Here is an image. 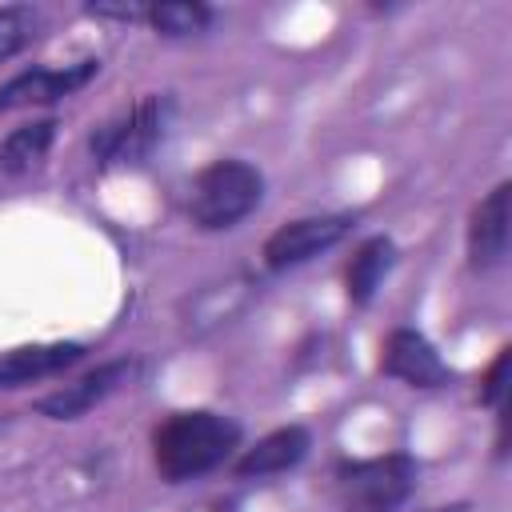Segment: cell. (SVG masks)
I'll list each match as a JSON object with an SVG mask.
<instances>
[{"mask_svg":"<svg viewBox=\"0 0 512 512\" xmlns=\"http://www.w3.org/2000/svg\"><path fill=\"white\" fill-rule=\"evenodd\" d=\"M240 444V424L216 412H176L152 436V456L164 480L180 484L212 472Z\"/></svg>","mask_w":512,"mask_h":512,"instance_id":"6da1fadb","label":"cell"},{"mask_svg":"<svg viewBox=\"0 0 512 512\" xmlns=\"http://www.w3.org/2000/svg\"><path fill=\"white\" fill-rule=\"evenodd\" d=\"M416 476H420V468L408 452L352 460V464H336L332 496H336L340 512H396L412 496Z\"/></svg>","mask_w":512,"mask_h":512,"instance_id":"7a4b0ae2","label":"cell"},{"mask_svg":"<svg viewBox=\"0 0 512 512\" xmlns=\"http://www.w3.org/2000/svg\"><path fill=\"white\" fill-rule=\"evenodd\" d=\"M264 196V176L248 160H212L188 196V216L204 232L240 224Z\"/></svg>","mask_w":512,"mask_h":512,"instance_id":"3957f363","label":"cell"},{"mask_svg":"<svg viewBox=\"0 0 512 512\" xmlns=\"http://www.w3.org/2000/svg\"><path fill=\"white\" fill-rule=\"evenodd\" d=\"M168 112V96H140L132 108H124L120 116L104 120L92 132V156L100 164H144L168 132Z\"/></svg>","mask_w":512,"mask_h":512,"instance_id":"277c9868","label":"cell"},{"mask_svg":"<svg viewBox=\"0 0 512 512\" xmlns=\"http://www.w3.org/2000/svg\"><path fill=\"white\" fill-rule=\"evenodd\" d=\"M352 228V216H304V220H292V224H280L268 240H264V264L272 272H284V268H296L312 256H320L324 248L340 244Z\"/></svg>","mask_w":512,"mask_h":512,"instance_id":"5b68a950","label":"cell"},{"mask_svg":"<svg viewBox=\"0 0 512 512\" xmlns=\"http://www.w3.org/2000/svg\"><path fill=\"white\" fill-rule=\"evenodd\" d=\"M380 368H384V376H396L412 388H440L448 380V364L440 360V352L412 328L388 332Z\"/></svg>","mask_w":512,"mask_h":512,"instance_id":"8992f818","label":"cell"},{"mask_svg":"<svg viewBox=\"0 0 512 512\" xmlns=\"http://www.w3.org/2000/svg\"><path fill=\"white\" fill-rule=\"evenodd\" d=\"M96 60H80L72 68H28L20 76H12L4 88H0V112H12V108H28V104H52L76 88H84L92 76H96Z\"/></svg>","mask_w":512,"mask_h":512,"instance_id":"52a82bcc","label":"cell"},{"mask_svg":"<svg viewBox=\"0 0 512 512\" xmlns=\"http://www.w3.org/2000/svg\"><path fill=\"white\" fill-rule=\"evenodd\" d=\"M132 368H136L132 360H108V364L84 372L76 384H64V388L40 396L36 408H40L44 416H52V420H76V416H84L92 404H100L108 392H116V388L132 376Z\"/></svg>","mask_w":512,"mask_h":512,"instance_id":"ba28073f","label":"cell"},{"mask_svg":"<svg viewBox=\"0 0 512 512\" xmlns=\"http://www.w3.org/2000/svg\"><path fill=\"white\" fill-rule=\"evenodd\" d=\"M508 196L512 184H496L476 208H472V224H468V260L476 272L496 268L508 256Z\"/></svg>","mask_w":512,"mask_h":512,"instance_id":"9c48e42d","label":"cell"},{"mask_svg":"<svg viewBox=\"0 0 512 512\" xmlns=\"http://www.w3.org/2000/svg\"><path fill=\"white\" fill-rule=\"evenodd\" d=\"M308 428L300 424H288V428H276L268 432L264 440H256L240 460H236V476H276V472H288L292 464L304 460L308 452Z\"/></svg>","mask_w":512,"mask_h":512,"instance_id":"30bf717a","label":"cell"},{"mask_svg":"<svg viewBox=\"0 0 512 512\" xmlns=\"http://www.w3.org/2000/svg\"><path fill=\"white\" fill-rule=\"evenodd\" d=\"M84 356L80 344H24V348H8L0 356V388H20L28 380L52 376L68 364H76Z\"/></svg>","mask_w":512,"mask_h":512,"instance_id":"8fae6325","label":"cell"},{"mask_svg":"<svg viewBox=\"0 0 512 512\" xmlns=\"http://www.w3.org/2000/svg\"><path fill=\"white\" fill-rule=\"evenodd\" d=\"M252 280L248 276H228L224 284H212L200 292L196 308H192V332H204V328H216V324H228V316H236L248 300H252Z\"/></svg>","mask_w":512,"mask_h":512,"instance_id":"7c38bea8","label":"cell"},{"mask_svg":"<svg viewBox=\"0 0 512 512\" xmlns=\"http://www.w3.org/2000/svg\"><path fill=\"white\" fill-rule=\"evenodd\" d=\"M56 136V120H36V124H20L4 136L0 144V168L8 176H20V172H32L44 156H48V144Z\"/></svg>","mask_w":512,"mask_h":512,"instance_id":"4fadbf2b","label":"cell"},{"mask_svg":"<svg viewBox=\"0 0 512 512\" xmlns=\"http://www.w3.org/2000/svg\"><path fill=\"white\" fill-rule=\"evenodd\" d=\"M388 268H392V240L388 236L364 240L356 248V256H352V264H348V300L352 304H368Z\"/></svg>","mask_w":512,"mask_h":512,"instance_id":"5bb4252c","label":"cell"},{"mask_svg":"<svg viewBox=\"0 0 512 512\" xmlns=\"http://www.w3.org/2000/svg\"><path fill=\"white\" fill-rule=\"evenodd\" d=\"M148 20L160 36H196L212 24V12L204 4H156L148 8Z\"/></svg>","mask_w":512,"mask_h":512,"instance_id":"9a60e30c","label":"cell"},{"mask_svg":"<svg viewBox=\"0 0 512 512\" xmlns=\"http://www.w3.org/2000/svg\"><path fill=\"white\" fill-rule=\"evenodd\" d=\"M32 28H36V12L28 4H4L0 8V64L12 60L32 40Z\"/></svg>","mask_w":512,"mask_h":512,"instance_id":"2e32d148","label":"cell"},{"mask_svg":"<svg viewBox=\"0 0 512 512\" xmlns=\"http://www.w3.org/2000/svg\"><path fill=\"white\" fill-rule=\"evenodd\" d=\"M508 356H512V352H508V348H500V352H496V360H492V368H488V376H484L480 400H484L488 408H496V404L504 400V388H508V384H504V380H508Z\"/></svg>","mask_w":512,"mask_h":512,"instance_id":"e0dca14e","label":"cell"},{"mask_svg":"<svg viewBox=\"0 0 512 512\" xmlns=\"http://www.w3.org/2000/svg\"><path fill=\"white\" fill-rule=\"evenodd\" d=\"M428 512H468V504H448V508H428Z\"/></svg>","mask_w":512,"mask_h":512,"instance_id":"ac0fdd59","label":"cell"}]
</instances>
